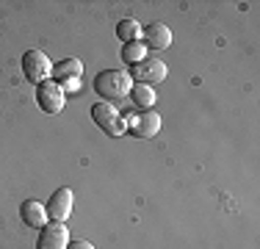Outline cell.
<instances>
[{
  "mask_svg": "<svg viewBox=\"0 0 260 249\" xmlns=\"http://www.w3.org/2000/svg\"><path fill=\"white\" fill-rule=\"evenodd\" d=\"M130 89H133V78L122 70H103V72H97V78H94V91L105 100V103H111V100H116V97H127Z\"/></svg>",
  "mask_w": 260,
  "mask_h": 249,
  "instance_id": "1",
  "label": "cell"
},
{
  "mask_svg": "<svg viewBox=\"0 0 260 249\" xmlns=\"http://www.w3.org/2000/svg\"><path fill=\"white\" fill-rule=\"evenodd\" d=\"M91 119H94V124L103 130V133L114 136V139H119V136L127 133V124H125V116H122L119 108H114L111 103H94L91 105Z\"/></svg>",
  "mask_w": 260,
  "mask_h": 249,
  "instance_id": "2",
  "label": "cell"
},
{
  "mask_svg": "<svg viewBox=\"0 0 260 249\" xmlns=\"http://www.w3.org/2000/svg\"><path fill=\"white\" fill-rule=\"evenodd\" d=\"M22 75L30 80V83H45V80L53 78V61L47 58L42 50H28L22 55Z\"/></svg>",
  "mask_w": 260,
  "mask_h": 249,
  "instance_id": "3",
  "label": "cell"
},
{
  "mask_svg": "<svg viewBox=\"0 0 260 249\" xmlns=\"http://www.w3.org/2000/svg\"><path fill=\"white\" fill-rule=\"evenodd\" d=\"M36 103H39V108L45 111V114H58L61 108H64L67 103V91L61 83H55V80H45V83L36 86Z\"/></svg>",
  "mask_w": 260,
  "mask_h": 249,
  "instance_id": "4",
  "label": "cell"
},
{
  "mask_svg": "<svg viewBox=\"0 0 260 249\" xmlns=\"http://www.w3.org/2000/svg\"><path fill=\"white\" fill-rule=\"evenodd\" d=\"M127 130L136 139H155L160 130V116L155 111H141V114H127L125 116Z\"/></svg>",
  "mask_w": 260,
  "mask_h": 249,
  "instance_id": "5",
  "label": "cell"
},
{
  "mask_svg": "<svg viewBox=\"0 0 260 249\" xmlns=\"http://www.w3.org/2000/svg\"><path fill=\"white\" fill-rule=\"evenodd\" d=\"M70 246V227L64 222H47L39 230L36 249H67Z\"/></svg>",
  "mask_w": 260,
  "mask_h": 249,
  "instance_id": "6",
  "label": "cell"
},
{
  "mask_svg": "<svg viewBox=\"0 0 260 249\" xmlns=\"http://www.w3.org/2000/svg\"><path fill=\"white\" fill-rule=\"evenodd\" d=\"M72 202H75V194H72V189H58L55 194L47 199L45 210H47V219L50 222H67L72 213Z\"/></svg>",
  "mask_w": 260,
  "mask_h": 249,
  "instance_id": "7",
  "label": "cell"
},
{
  "mask_svg": "<svg viewBox=\"0 0 260 249\" xmlns=\"http://www.w3.org/2000/svg\"><path fill=\"white\" fill-rule=\"evenodd\" d=\"M130 78L136 80V83H160V80L166 78V64L158 58H144L139 61V64H133V70L127 72Z\"/></svg>",
  "mask_w": 260,
  "mask_h": 249,
  "instance_id": "8",
  "label": "cell"
},
{
  "mask_svg": "<svg viewBox=\"0 0 260 249\" xmlns=\"http://www.w3.org/2000/svg\"><path fill=\"white\" fill-rule=\"evenodd\" d=\"M141 42L147 45V50H166L172 45V30L166 28L164 22H152V25H147V28H144Z\"/></svg>",
  "mask_w": 260,
  "mask_h": 249,
  "instance_id": "9",
  "label": "cell"
},
{
  "mask_svg": "<svg viewBox=\"0 0 260 249\" xmlns=\"http://www.w3.org/2000/svg\"><path fill=\"white\" fill-rule=\"evenodd\" d=\"M20 216H22V224H28V227H36L42 230L47 222V210H45V202H39V199H25L20 208Z\"/></svg>",
  "mask_w": 260,
  "mask_h": 249,
  "instance_id": "10",
  "label": "cell"
},
{
  "mask_svg": "<svg viewBox=\"0 0 260 249\" xmlns=\"http://www.w3.org/2000/svg\"><path fill=\"white\" fill-rule=\"evenodd\" d=\"M80 72H83V64L78 58H64L58 64H53V80L55 83H72V80H80Z\"/></svg>",
  "mask_w": 260,
  "mask_h": 249,
  "instance_id": "11",
  "label": "cell"
},
{
  "mask_svg": "<svg viewBox=\"0 0 260 249\" xmlns=\"http://www.w3.org/2000/svg\"><path fill=\"white\" fill-rule=\"evenodd\" d=\"M127 97H133V103L139 105V108H152L155 105V89L152 86H147V83H133V89H130V95Z\"/></svg>",
  "mask_w": 260,
  "mask_h": 249,
  "instance_id": "12",
  "label": "cell"
},
{
  "mask_svg": "<svg viewBox=\"0 0 260 249\" xmlns=\"http://www.w3.org/2000/svg\"><path fill=\"white\" fill-rule=\"evenodd\" d=\"M141 34H144V28H141L136 20H119V25H116V36H119L122 42H141Z\"/></svg>",
  "mask_w": 260,
  "mask_h": 249,
  "instance_id": "13",
  "label": "cell"
},
{
  "mask_svg": "<svg viewBox=\"0 0 260 249\" xmlns=\"http://www.w3.org/2000/svg\"><path fill=\"white\" fill-rule=\"evenodd\" d=\"M122 58H125V64H139V61L147 58V45L144 42H127L125 50H122Z\"/></svg>",
  "mask_w": 260,
  "mask_h": 249,
  "instance_id": "14",
  "label": "cell"
},
{
  "mask_svg": "<svg viewBox=\"0 0 260 249\" xmlns=\"http://www.w3.org/2000/svg\"><path fill=\"white\" fill-rule=\"evenodd\" d=\"M67 249H94V246H91L89 241H70V246H67Z\"/></svg>",
  "mask_w": 260,
  "mask_h": 249,
  "instance_id": "15",
  "label": "cell"
}]
</instances>
